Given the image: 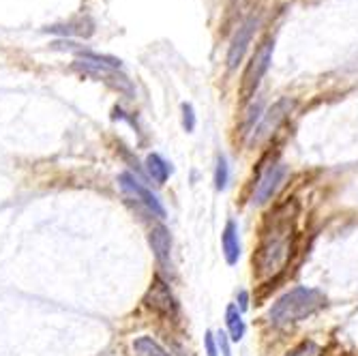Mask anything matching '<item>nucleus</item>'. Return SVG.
Returning <instances> with one entry per match:
<instances>
[{"mask_svg":"<svg viewBox=\"0 0 358 356\" xmlns=\"http://www.w3.org/2000/svg\"><path fill=\"white\" fill-rule=\"evenodd\" d=\"M236 307H238L241 311H247V309H249V292H247V290H241V292H238V297H236Z\"/></svg>","mask_w":358,"mask_h":356,"instance_id":"obj_21","label":"nucleus"},{"mask_svg":"<svg viewBox=\"0 0 358 356\" xmlns=\"http://www.w3.org/2000/svg\"><path fill=\"white\" fill-rule=\"evenodd\" d=\"M78 62H86V64H96V67H108V69H120L122 62L114 56L108 54H99V52H90V50H80L78 52Z\"/></svg>","mask_w":358,"mask_h":356,"instance_id":"obj_13","label":"nucleus"},{"mask_svg":"<svg viewBox=\"0 0 358 356\" xmlns=\"http://www.w3.org/2000/svg\"><path fill=\"white\" fill-rule=\"evenodd\" d=\"M324 305H327V297H324L322 290L299 285L273 303V307L268 309V322L273 327L294 325V322H301L313 315Z\"/></svg>","mask_w":358,"mask_h":356,"instance_id":"obj_2","label":"nucleus"},{"mask_svg":"<svg viewBox=\"0 0 358 356\" xmlns=\"http://www.w3.org/2000/svg\"><path fill=\"white\" fill-rule=\"evenodd\" d=\"M146 170H148V176L157 183V185H166V180L170 178V174L174 172L172 170V164L161 157L159 152H150L146 157Z\"/></svg>","mask_w":358,"mask_h":356,"instance_id":"obj_11","label":"nucleus"},{"mask_svg":"<svg viewBox=\"0 0 358 356\" xmlns=\"http://www.w3.org/2000/svg\"><path fill=\"white\" fill-rule=\"evenodd\" d=\"M273 50H275V41L266 39L262 45L257 48V52L253 54L249 67L245 71V84H243L247 94H251L257 88V84L262 82V78L266 76V71L271 67V60H273Z\"/></svg>","mask_w":358,"mask_h":356,"instance_id":"obj_6","label":"nucleus"},{"mask_svg":"<svg viewBox=\"0 0 358 356\" xmlns=\"http://www.w3.org/2000/svg\"><path fill=\"white\" fill-rule=\"evenodd\" d=\"M296 241V204L285 202L277 206L262 230V238L253 255V273L259 281L279 275L292 257Z\"/></svg>","mask_w":358,"mask_h":356,"instance_id":"obj_1","label":"nucleus"},{"mask_svg":"<svg viewBox=\"0 0 358 356\" xmlns=\"http://www.w3.org/2000/svg\"><path fill=\"white\" fill-rule=\"evenodd\" d=\"M285 356H322V346L313 339H305L296 348H292Z\"/></svg>","mask_w":358,"mask_h":356,"instance_id":"obj_16","label":"nucleus"},{"mask_svg":"<svg viewBox=\"0 0 358 356\" xmlns=\"http://www.w3.org/2000/svg\"><path fill=\"white\" fill-rule=\"evenodd\" d=\"M259 112H262V104H257L249 110V116H247V134L251 131V129L255 127L257 118H259Z\"/></svg>","mask_w":358,"mask_h":356,"instance_id":"obj_20","label":"nucleus"},{"mask_svg":"<svg viewBox=\"0 0 358 356\" xmlns=\"http://www.w3.org/2000/svg\"><path fill=\"white\" fill-rule=\"evenodd\" d=\"M215 337H217V346H219V354L221 356H234L232 354V339H230V335H227L225 331H217Z\"/></svg>","mask_w":358,"mask_h":356,"instance_id":"obj_17","label":"nucleus"},{"mask_svg":"<svg viewBox=\"0 0 358 356\" xmlns=\"http://www.w3.org/2000/svg\"><path fill=\"white\" fill-rule=\"evenodd\" d=\"M225 327H227V335H230L232 341H241L247 333L243 311L236 307V303H230L225 309Z\"/></svg>","mask_w":358,"mask_h":356,"instance_id":"obj_12","label":"nucleus"},{"mask_svg":"<svg viewBox=\"0 0 358 356\" xmlns=\"http://www.w3.org/2000/svg\"><path fill=\"white\" fill-rule=\"evenodd\" d=\"M257 24H259L257 17H249V20L236 30V35H234V39H232V43H230V50H227V67H230V69H236V67H238V62L243 60V56H245V52H247L251 39H253V32H255Z\"/></svg>","mask_w":358,"mask_h":356,"instance_id":"obj_7","label":"nucleus"},{"mask_svg":"<svg viewBox=\"0 0 358 356\" xmlns=\"http://www.w3.org/2000/svg\"><path fill=\"white\" fill-rule=\"evenodd\" d=\"M148 243L152 247V253L157 257V262L161 266H168L170 264V255H172V236L170 230L166 225H155L148 234Z\"/></svg>","mask_w":358,"mask_h":356,"instance_id":"obj_9","label":"nucleus"},{"mask_svg":"<svg viewBox=\"0 0 358 356\" xmlns=\"http://www.w3.org/2000/svg\"><path fill=\"white\" fill-rule=\"evenodd\" d=\"M195 110L191 104H182V127H185V131L187 134H193V129H195Z\"/></svg>","mask_w":358,"mask_h":356,"instance_id":"obj_18","label":"nucleus"},{"mask_svg":"<svg viewBox=\"0 0 358 356\" xmlns=\"http://www.w3.org/2000/svg\"><path fill=\"white\" fill-rule=\"evenodd\" d=\"M204 350H206V356H221L219 346H217V337L213 331H206V335H204Z\"/></svg>","mask_w":358,"mask_h":356,"instance_id":"obj_19","label":"nucleus"},{"mask_svg":"<svg viewBox=\"0 0 358 356\" xmlns=\"http://www.w3.org/2000/svg\"><path fill=\"white\" fill-rule=\"evenodd\" d=\"M289 170L287 166L283 164H275V166H268L264 170V174L257 178L255 183V189H253V204H266L271 198L277 196V191L283 187L285 178H287Z\"/></svg>","mask_w":358,"mask_h":356,"instance_id":"obj_5","label":"nucleus"},{"mask_svg":"<svg viewBox=\"0 0 358 356\" xmlns=\"http://www.w3.org/2000/svg\"><path fill=\"white\" fill-rule=\"evenodd\" d=\"M134 352H136V356H172L166 348H161L148 335H142V337L134 339Z\"/></svg>","mask_w":358,"mask_h":356,"instance_id":"obj_14","label":"nucleus"},{"mask_svg":"<svg viewBox=\"0 0 358 356\" xmlns=\"http://www.w3.org/2000/svg\"><path fill=\"white\" fill-rule=\"evenodd\" d=\"M118 185H120V189L127 193V196L136 198L148 213H152V215L159 217V219H166L168 213H166L164 204H161L155 193H152L146 185H142V180H138L134 174L122 172V174L118 176Z\"/></svg>","mask_w":358,"mask_h":356,"instance_id":"obj_3","label":"nucleus"},{"mask_svg":"<svg viewBox=\"0 0 358 356\" xmlns=\"http://www.w3.org/2000/svg\"><path fill=\"white\" fill-rule=\"evenodd\" d=\"M230 183V164H227L225 155H217V164H215V189L223 191Z\"/></svg>","mask_w":358,"mask_h":356,"instance_id":"obj_15","label":"nucleus"},{"mask_svg":"<svg viewBox=\"0 0 358 356\" xmlns=\"http://www.w3.org/2000/svg\"><path fill=\"white\" fill-rule=\"evenodd\" d=\"M292 110V101H279L268 114V118L262 122V127L259 129H255V134H253V140H262V138H266V136H271L275 129L279 127V122L283 120V116L287 114Z\"/></svg>","mask_w":358,"mask_h":356,"instance_id":"obj_10","label":"nucleus"},{"mask_svg":"<svg viewBox=\"0 0 358 356\" xmlns=\"http://www.w3.org/2000/svg\"><path fill=\"white\" fill-rule=\"evenodd\" d=\"M144 305L148 309H152L155 313L164 315V318H174L178 313V303H176V299L172 294V290L161 277L152 279L148 292L144 297Z\"/></svg>","mask_w":358,"mask_h":356,"instance_id":"obj_4","label":"nucleus"},{"mask_svg":"<svg viewBox=\"0 0 358 356\" xmlns=\"http://www.w3.org/2000/svg\"><path fill=\"white\" fill-rule=\"evenodd\" d=\"M221 249L225 255V262L230 266H236L241 260V236H238V223L234 219L225 221V228L221 234Z\"/></svg>","mask_w":358,"mask_h":356,"instance_id":"obj_8","label":"nucleus"}]
</instances>
